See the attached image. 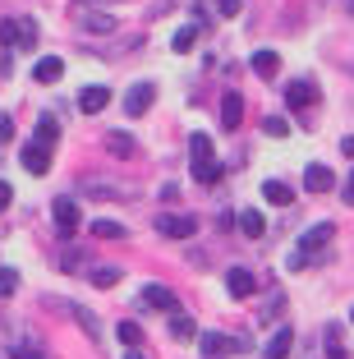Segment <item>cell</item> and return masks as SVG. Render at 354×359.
Returning a JSON list of instances; mask_svg holds the SVG:
<instances>
[{
  "label": "cell",
  "instance_id": "obj_1",
  "mask_svg": "<svg viewBox=\"0 0 354 359\" xmlns=\"http://www.w3.org/2000/svg\"><path fill=\"white\" fill-rule=\"evenodd\" d=\"M189 170H193V180H198V184H217V180H221V161H217L212 138L203 134V129H193V134H189Z\"/></svg>",
  "mask_w": 354,
  "mask_h": 359
},
{
  "label": "cell",
  "instance_id": "obj_2",
  "mask_svg": "<svg viewBox=\"0 0 354 359\" xmlns=\"http://www.w3.org/2000/svg\"><path fill=\"white\" fill-rule=\"evenodd\" d=\"M0 46H5V51H32V46H37V23H32L28 14L0 19Z\"/></svg>",
  "mask_w": 354,
  "mask_h": 359
},
{
  "label": "cell",
  "instance_id": "obj_3",
  "mask_svg": "<svg viewBox=\"0 0 354 359\" xmlns=\"http://www.w3.org/2000/svg\"><path fill=\"white\" fill-rule=\"evenodd\" d=\"M332 235H336V226H332V222H318L313 231H304V240H299V254L290 258V267H304V263H313V258H318V249H327V244H332Z\"/></svg>",
  "mask_w": 354,
  "mask_h": 359
},
{
  "label": "cell",
  "instance_id": "obj_4",
  "mask_svg": "<svg viewBox=\"0 0 354 359\" xmlns=\"http://www.w3.org/2000/svg\"><path fill=\"white\" fill-rule=\"evenodd\" d=\"M156 235H166V240H189V235H198V217H184V212H156Z\"/></svg>",
  "mask_w": 354,
  "mask_h": 359
},
{
  "label": "cell",
  "instance_id": "obj_5",
  "mask_svg": "<svg viewBox=\"0 0 354 359\" xmlns=\"http://www.w3.org/2000/svg\"><path fill=\"white\" fill-rule=\"evenodd\" d=\"M235 350H244L240 337H221V332H207V337L198 341V355L203 359H230Z\"/></svg>",
  "mask_w": 354,
  "mask_h": 359
},
{
  "label": "cell",
  "instance_id": "obj_6",
  "mask_svg": "<svg viewBox=\"0 0 354 359\" xmlns=\"http://www.w3.org/2000/svg\"><path fill=\"white\" fill-rule=\"evenodd\" d=\"M51 217H55L60 240H74V235H79V203H74V198H55L51 203Z\"/></svg>",
  "mask_w": 354,
  "mask_h": 359
},
{
  "label": "cell",
  "instance_id": "obj_7",
  "mask_svg": "<svg viewBox=\"0 0 354 359\" xmlns=\"http://www.w3.org/2000/svg\"><path fill=\"white\" fill-rule=\"evenodd\" d=\"M152 102H156V88H152V83H134V88L125 93V116H129V120H143L147 111H152Z\"/></svg>",
  "mask_w": 354,
  "mask_h": 359
},
{
  "label": "cell",
  "instance_id": "obj_8",
  "mask_svg": "<svg viewBox=\"0 0 354 359\" xmlns=\"http://www.w3.org/2000/svg\"><path fill=\"white\" fill-rule=\"evenodd\" d=\"M143 304L156 309V313H179V309H184L170 285H143Z\"/></svg>",
  "mask_w": 354,
  "mask_h": 359
},
{
  "label": "cell",
  "instance_id": "obj_9",
  "mask_svg": "<svg viewBox=\"0 0 354 359\" xmlns=\"http://www.w3.org/2000/svg\"><path fill=\"white\" fill-rule=\"evenodd\" d=\"M285 106H290V111H308V106H318V83H313V79H294V83L285 88Z\"/></svg>",
  "mask_w": 354,
  "mask_h": 359
},
{
  "label": "cell",
  "instance_id": "obj_10",
  "mask_svg": "<svg viewBox=\"0 0 354 359\" xmlns=\"http://www.w3.org/2000/svg\"><path fill=\"white\" fill-rule=\"evenodd\" d=\"M79 28H83V32H97V37H106V32L120 28V19H115V14H106L102 5H93L88 14H79Z\"/></svg>",
  "mask_w": 354,
  "mask_h": 359
},
{
  "label": "cell",
  "instance_id": "obj_11",
  "mask_svg": "<svg viewBox=\"0 0 354 359\" xmlns=\"http://www.w3.org/2000/svg\"><path fill=\"white\" fill-rule=\"evenodd\" d=\"M83 194L97 203H125L134 189H125V184H106V180H83Z\"/></svg>",
  "mask_w": 354,
  "mask_h": 359
},
{
  "label": "cell",
  "instance_id": "obj_12",
  "mask_svg": "<svg viewBox=\"0 0 354 359\" xmlns=\"http://www.w3.org/2000/svg\"><path fill=\"white\" fill-rule=\"evenodd\" d=\"M106 106H111V88L106 83H88L83 93H79V111H83V116H97Z\"/></svg>",
  "mask_w": 354,
  "mask_h": 359
},
{
  "label": "cell",
  "instance_id": "obj_13",
  "mask_svg": "<svg viewBox=\"0 0 354 359\" xmlns=\"http://www.w3.org/2000/svg\"><path fill=\"white\" fill-rule=\"evenodd\" d=\"M23 166L32 170V175H46V170H51V148H46V143H37V138H32V143H23Z\"/></svg>",
  "mask_w": 354,
  "mask_h": 359
},
{
  "label": "cell",
  "instance_id": "obj_14",
  "mask_svg": "<svg viewBox=\"0 0 354 359\" xmlns=\"http://www.w3.org/2000/svg\"><path fill=\"white\" fill-rule=\"evenodd\" d=\"M226 290L235 299H244V295H253V290H258V276H253L249 267H230V272H226Z\"/></svg>",
  "mask_w": 354,
  "mask_h": 359
},
{
  "label": "cell",
  "instance_id": "obj_15",
  "mask_svg": "<svg viewBox=\"0 0 354 359\" xmlns=\"http://www.w3.org/2000/svg\"><path fill=\"white\" fill-rule=\"evenodd\" d=\"M304 189H308V194H332V189H336L332 166H318V161H313V166L304 170Z\"/></svg>",
  "mask_w": 354,
  "mask_h": 359
},
{
  "label": "cell",
  "instance_id": "obj_16",
  "mask_svg": "<svg viewBox=\"0 0 354 359\" xmlns=\"http://www.w3.org/2000/svg\"><path fill=\"white\" fill-rule=\"evenodd\" d=\"M240 120H244V97L240 93H226V97H221V125L235 134V129H240Z\"/></svg>",
  "mask_w": 354,
  "mask_h": 359
},
{
  "label": "cell",
  "instance_id": "obj_17",
  "mask_svg": "<svg viewBox=\"0 0 354 359\" xmlns=\"http://www.w3.org/2000/svg\"><path fill=\"white\" fill-rule=\"evenodd\" d=\"M290 346H294V332L290 327H276V337L262 346V359H285V355H290Z\"/></svg>",
  "mask_w": 354,
  "mask_h": 359
},
{
  "label": "cell",
  "instance_id": "obj_18",
  "mask_svg": "<svg viewBox=\"0 0 354 359\" xmlns=\"http://www.w3.org/2000/svg\"><path fill=\"white\" fill-rule=\"evenodd\" d=\"M60 74H64V60H60V55H42V60L32 65V79H37V83H55Z\"/></svg>",
  "mask_w": 354,
  "mask_h": 359
},
{
  "label": "cell",
  "instance_id": "obj_19",
  "mask_svg": "<svg viewBox=\"0 0 354 359\" xmlns=\"http://www.w3.org/2000/svg\"><path fill=\"white\" fill-rule=\"evenodd\" d=\"M262 198H267L271 208H290L294 189H290V184H281V180H267V184H262Z\"/></svg>",
  "mask_w": 354,
  "mask_h": 359
},
{
  "label": "cell",
  "instance_id": "obj_20",
  "mask_svg": "<svg viewBox=\"0 0 354 359\" xmlns=\"http://www.w3.org/2000/svg\"><path fill=\"white\" fill-rule=\"evenodd\" d=\"M253 74L258 79H276L281 74V55L276 51H253Z\"/></svg>",
  "mask_w": 354,
  "mask_h": 359
},
{
  "label": "cell",
  "instance_id": "obj_21",
  "mask_svg": "<svg viewBox=\"0 0 354 359\" xmlns=\"http://www.w3.org/2000/svg\"><path fill=\"white\" fill-rule=\"evenodd\" d=\"M240 231L249 235V240H262V235H267V222H262V212L244 208V212H240Z\"/></svg>",
  "mask_w": 354,
  "mask_h": 359
},
{
  "label": "cell",
  "instance_id": "obj_22",
  "mask_svg": "<svg viewBox=\"0 0 354 359\" xmlns=\"http://www.w3.org/2000/svg\"><path fill=\"white\" fill-rule=\"evenodd\" d=\"M120 276H125V267H115V263H102V267H93V272H88V281H93V285H102V290H111V285L120 281Z\"/></svg>",
  "mask_w": 354,
  "mask_h": 359
},
{
  "label": "cell",
  "instance_id": "obj_23",
  "mask_svg": "<svg viewBox=\"0 0 354 359\" xmlns=\"http://www.w3.org/2000/svg\"><path fill=\"white\" fill-rule=\"evenodd\" d=\"M170 337H175V341H198V327H193V318L170 313Z\"/></svg>",
  "mask_w": 354,
  "mask_h": 359
},
{
  "label": "cell",
  "instance_id": "obj_24",
  "mask_svg": "<svg viewBox=\"0 0 354 359\" xmlns=\"http://www.w3.org/2000/svg\"><path fill=\"white\" fill-rule=\"evenodd\" d=\"M88 235H97V240H125V226H120V222H93V226H88Z\"/></svg>",
  "mask_w": 354,
  "mask_h": 359
},
{
  "label": "cell",
  "instance_id": "obj_25",
  "mask_svg": "<svg viewBox=\"0 0 354 359\" xmlns=\"http://www.w3.org/2000/svg\"><path fill=\"white\" fill-rule=\"evenodd\" d=\"M64 309H69V313H74V323H79V327H83V332H88V337H93V341L102 337V323H97V318L88 313V309H74V304H64Z\"/></svg>",
  "mask_w": 354,
  "mask_h": 359
},
{
  "label": "cell",
  "instance_id": "obj_26",
  "mask_svg": "<svg viewBox=\"0 0 354 359\" xmlns=\"http://www.w3.org/2000/svg\"><path fill=\"white\" fill-rule=\"evenodd\" d=\"M37 143H46V148H55V143H60V125H55L51 116L37 120Z\"/></svg>",
  "mask_w": 354,
  "mask_h": 359
},
{
  "label": "cell",
  "instance_id": "obj_27",
  "mask_svg": "<svg viewBox=\"0 0 354 359\" xmlns=\"http://www.w3.org/2000/svg\"><path fill=\"white\" fill-rule=\"evenodd\" d=\"M327 359H350L341 346V323H327Z\"/></svg>",
  "mask_w": 354,
  "mask_h": 359
},
{
  "label": "cell",
  "instance_id": "obj_28",
  "mask_svg": "<svg viewBox=\"0 0 354 359\" xmlns=\"http://www.w3.org/2000/svg\"><path fill=\"white\" fill-rule=\"evenodd\" d=\"M106 148H111L115 157H129V152H134V138H129V134H120V129H115V134H106Z\"/></svg>",
  "mask_w": 354,
  "mask_h": 359
},
{
  "label": "cell",
  "instance_id": "obj_29",
  "mask_svg": "<svg viewBox=\"0 0 354 359\" xmlns=\"http://www.w3.org/2000/svg\"><path fill=\"white\" fill-rule=\"evenodd\" d=\"M120 341H125V350H138L143 346V327L138 323H120Z\"/></svg>",
  "mask_w": 354,
  "mask_h": 359
},
{
  "label": "cell",
  "instance_id": "obj_30",
  "mask_svg": "<svg viewBox=\"0 0 354 359\" xmlns=\"http://www.w3.org/2000/svg\"><path fill=\"white\" fill-rule=\"evenodd\" d=\"M193 42H198V23H189V28H179L175 37H170V46H175V51H189Z\"/></svg>",
  "mask_w": 354,
  "mask_h": 359
},
{
  "label": "cell",
  "instance_id": "obj_31",
  "mask_svg": "<svg viewBox=\"0 0 354 359\" xmlns=\"http://www.w3.org/2000/svg\"><path fill=\"white\" fill-rule=\"evenodd\" d=\"M14 290H19V272L14 267H0V299H10Z\"/></svg>",
  "mask_w": 354,
  "mask_h": 359
},
{
  "label": "cell",
  "instance_id": "obj_32",
  "mask_svg": "<svg viewBox=\"0 0 354 359\" xmlns=\"http://www.w3.org/2000/svg\"><path fill=\"white\" fill-rule=\"evenodd\" d=\"M262 129H267L271 138H285V134H290V120H285V116H267V120H262Z\"/></svg>",
  "mask_w": 354,
  "mask_h": 359
},
{
  "label": "cell",
  "instance_id": "obj_33",
  "mask_svg": "<svg viewBox=\"0 0 354 359\" xmlns=\"http://www.w3.org/2000/svg\"><path fill=\"white\" fill-rule=\"evenodd\" d=\"M10 359H51V355H42L37 346H10Z\"/></svg>",
  "mask_w": 354,
  "mask_h": 359
},
{
  "label": "cell",
  "instance_id": "obj_34",
  "mask_svg": "<svg viewBox=\"0 0 354 359\" xmlns=\"http://www.w3.org/2000/svg\"><path fill=\"white\" fill-rule=\"evenodd\" d=\"M217 10H221V14H226V19H235V14H240V10H244V5H240V0H217Z\"/></svg>",
  "mask_w": 354,
  "mask_h": 359
},
{
  "label": "cell",
  "instance_id": "obj_35",
  "mask_svg": "<svg viewBox=\"0 0 354 359\" xmlns=\"http://www.w3.org/2000/svg\"><path fill=\"white\" fill-rule=\"evenodd\" d=\"M10 138H14V120L0 111V143H10Z\"/></svg>",
  "mask_w": 354,
  "mask_h": 359
},
{
  "label": "cell",
  "instance_id": "obj_36",
  "mask_svg": "<svg viewBox=\"0 0 354 359\" xmlns=\"http://www.w3.org/2000/svg\"><path fill=\"white\" fill-rule=\"evenodd\" d=\"M341 189H345V203H354V170L345 175V184H341Z\"/></svg>",
  "mask_w": 354,
  "mask_h": 359
},
{
  "label": "cell",
  "instance_id": "obj_37",
  "mask_svg": "<svg viewBox=\"0 0 354 359\" xmlns=\"http://www.w3.org/2000/svg\"><path fill=\"white\" fill-rule=\"evenodd\" d=\"M10 198H14V189H10V184H0V212L10 208Z\"/></svg>",
  "mask_w": 354,
  "mask_h": 359
},
{
  "label": "cell",
  "instance_id": "obj_38",
  "mask_svg": "<svg viewBox=\"0 0 354 359\" xmlns=\"http://www.w3.org/2000/svg\"><path fill=\"white\" fill-rule=\"evenodd\" d=\"M341 152H345V157H354V134H350V138H341Z\"/></svg>",
  "mask_w": 354,
  "mask_h": 359
},
{
  "label": "cell",
  "instance_id": "obj_39",
  "mask_svg": "<svg viewBox=\"0 0 354 359\" xmlns=\"http://www.w3.org/2000/svg\"><path fill=\"white\" fill-rule=\"evenodd\" d=\"M125 359H143V355H138V350H125Z\"/></svg>",
  "mask_w": 354,
  "mask_h": 359
},
{
  "label": "cell",
  "instance_id": "obj_40",
  "mask_svg": "<svg viewBox=\"0 0 354 359\" xmlns=\"http://www.w3.org/2000/svg\"><path fill=\"white\" fill-rule=\"evenodd\" d=\"M88 5H115V0H88Z\"/></svg>",
  "mask_w": 354,
  "mask_h": 359
},
{
  "label": "cell",
  "instance_id": "obj_41",
  "mask_svg": "<svg viewBox=\"0 0 354 359\" xmlns=\"http://www.w3.org/2000/svg\"><path fill=\"white\" fill-rule=\"evenodd\" d=\"M350 318H354V309H350Z\"/></svg>",
  "mask_w": 354,
  "mask_h": 359
}]
</instances>
